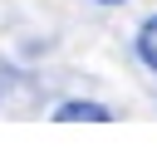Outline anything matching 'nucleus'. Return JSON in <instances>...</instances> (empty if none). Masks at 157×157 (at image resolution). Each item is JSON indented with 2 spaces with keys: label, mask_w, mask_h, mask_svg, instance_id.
I'll return each mask as SVG.
<instances>
[{
  "label": "nucleus",
  "mask_w": 157,
  "mask_h": 157,
  "mask_svg": "<svg viewBox=\"0 0 157 157\" xmlns=\"http://www.w3.org/2000/svg\"><path fill=\"white\" fill-rule=\"evenodd\" d=\"M54 118H59V123H78V118H88V123H108V118H113V108H108V103H98V98H69V103H59V108H54Z\"/></svg>",
  "instance_id": "obj_1"
},
{
  "label": "nucleus",
  "mask_w": 157,
  "mask_h": 157,
  "mask_svg": "<svg viewBox=\"0 0 157 157\" xmlns=\"http://www.w3.org/2000/svg\"><path fill=\"white\" fill-rule=\"evenodd\" d=\"M137 59L157 74V15H147V20H142V29H137Z\"/></svg>",
  "instance_id": "obj_2"
},
{
  "label": "nucleus",
  "mask_w": 157,
  "mask_h": 157,
  "mask_svg": "<svg viewBox=\"0 0 157 157\" xmlns=\"http://www.w3.org/2000/svg\"><path fill=\"white\" fill-rule=\"evenodd\" d=\"M98 5H118V0H98Z\"/></svg>",
  "instance_id": "obj_3"
}]
</instances>
